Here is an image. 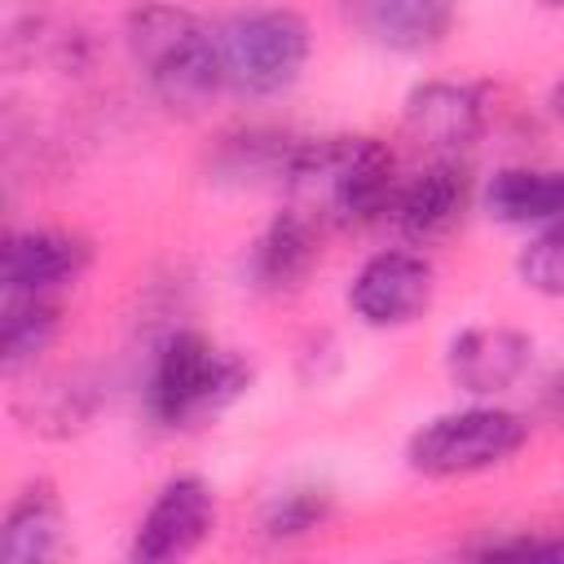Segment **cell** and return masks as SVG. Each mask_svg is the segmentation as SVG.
Wrapping results in <instances>:
<instances>
[{
    "label": "cell",
    "instance_id": "cell-1",
    "mask_svg": "<svg viewBox=\"0 0 564 564\" xmlns=\"http://www.w3.org/2000/svg\"><path fill=\"white\" fill-rule=\"evenodd\" d=\"M286 207L313 225L357 229L379 220L397 198V159L379 137H313L295 141L282 167Z\"/></svg>",
    "mask_w": 564,
    "mask_h": 564
},
{
    "label": "cell",
    "instance_id": "cell-2",
    "mask_svg": "<svg viewBox=\"0 0 564 564\" xmlns=\"http://www.w3.org/2000/svg\"><path fill=\"white\" fill-rule=\"evenodd\" d=\"M123 44H128L132 62L141 66L150 93L167 110L194 115L225 84L216 31L181 4H163V0L137 4L123 18Z\"/></svg>",
    "mask_w": 564,
    "mask_h": 564
},
{
    "label": "cell",
    "instance_id": "cell-3",
    "mask_svg": "<svg viewBox=\"0 0 564 564\" xmlns=\"http://www.w3.org/2000/svg\"><path fill=\"white\" fill-rule=\"evenodd\" d=\"M251 383V366L203 330H172L145 379V410L163 427H198L225 414Z\"/></svg>",
    "mask_w": 564,
    "mask_h": 564
},
{
    "label": "cell",
    "instance_id": "cell-4",
    "mask_svg": "<svg viewBox=\"0 0 564 564\" xmlns=\"http://www.w3.org/2000/svg\"><path fill=\"white\" fill-rule=\"evenodd\" d=\"M524 441H529L524 414L507 405H463L427 419L405 441V463L427 480H454L507 463L511 454H520Z\"/></svg>",
    "mask_w": 564,
    "mask_h": 564
},
{
    "label": "cell",
    "instance_id": "cell-5",
    "mask_svg": "<svg viewBox=\"0 0 564 564\" xmlns=\"http://www.w3.org/2000/svg\"><path fill=\"white\" fill-rule=\"evenodd\" d=\"M216 40H220L225 84L242 97L286 93L308 62V22L282 4H260L225 18Z\"/></svg>",
    "mask_w": 564,
    "mask_h": 564
},
{
    "label": "cell",
    "instance_id": "cell-6",
    "mask_svg": "<svg viewBox=\"0 0 564 564\" xmlns=\"http://www.w3.org/2000/svg\"><path fill=\"white\" fill-rule=\"evenodd\" d=\"M432 291H436V273L419 251L392 247V251H375L348 282V308L375 326V330H397L419 322L432 308Z\"/></svg>",
    "mask_w": 564,
    "mask_h": 564
},
{
    "label": "cell",
    "instance_id": "cell-7",
    "mask_svg": "<svg viewBox=\"0 0 564 564\" xmlns=\"http://www.w3.org/2000/svg\"><path fill=\"white\" fill-rule=\"evenodd\" d=\"M216 524V498L212 485L203 476H172L159 485L154 502L145 507V516L137 520L132 546L128 555L137 564H167V560H185L189 551L203 546V538Z\"/></svg>",
    "mask_w": 564,
    "mask_h": 564
},
{
    "label": "cell",
    "instance_id": "cell-8",
    "mask_svg": "<svg viewBox=\"0 0 564 564\" xmlns=\"http://www.w3.org/2000/svg\"><path fill=\"white\" fill-rule=\"evenodd\" d=\"M485 119H489L485 93L458 79H423L401 101L405 132L419 145L436 150L441 159H454L458 150L476 145V137L485 132Z\"/></svg>",
    "mask_w": 564,
    "mask_h": 564
},
{
    "label": "cell",
    "instance_id": "cell-9",
    "mask_svg": "<svg viewBox=\"0 0 564 564\" xmlns=\"http://www.w3.org/2000/svg\"><path fill=\"white\" fill-rule=\"evenodd\" d=\"M467 203H471L467 167L454 163V159H436L414 181H405L397 189L388 212H392V225H397V234L405 242L427 247V242H441V238H449L458 229Z\"/></svg>",
    "mask_w": 564,
    "mask_h": 564
},
{
    "label": "cell",
    "instance_id": "cell-10",
    "mask_svg": "<svg viewBox=\"0 0 564 564\" xmlns=\"http://www.w3.org/2000/svg\"><path fill=\"white\" fill-rule=\"evenodd\" d=\"M533 361V339L511 326H467L445 348V375L467 397H498Z\"/></svg>",
    "mask_w": 564,
    "mask_h": 564
},
{
    "label": "cell",
    "instance_id": "cell-11",
    "mask_svg": "<svg viewBox=\"0 0 564 564\" xmlns=\"http://www.w3.org/2000/svg\"><path fill=\"white\" fill-rule=\"evenodd\" d=\"M93 264V242L70 229H18L4 238L0 251V282L4 291L53 295L75 282Z\"/></svg>",
    "mask_w": 564,
    "mask_h": 564
},
{
    "label": "cell",
    "instance_id": "cell-12",
    "mask_svg": "<svg viewBox=\"0 0 564 564\" xmlns=\"http://www.w3.org/2000/svg\"><path fill=\"white\" fill-rule=\"evenodd\" d=\"M339 13L379 48L427 53L458 18V0H339Z\"/></svg>",
    "mask_w": 564,
    "mask_h": 564
},
{
    "label": "cell",
    "instance_id": "cell-13",
    "mask_svg": "<svg viewBox=\"0 0 564 564\" xmlns=\"http://www.w3.org/2000/svg\"><path fill=\"white\" fill-rule=\"evenodd\" d=\"M313 264H317V225L304 212L286 207L251 242L247 278L256 291L282 295V291H295L313 273Z\"/></svg>",
    "mask_w": 564,
    "mask_h": 564
},
{
    "label": "cell",
    "instance_id": "cell-14",
    "mask_svg": "<svg viewBox=\"0 0 564 564\" xmlns=\"http://www.w3.org/2000/svg\"><path fill=\"white\" fill-rule=\"evenodd\" d=\"M62 542V498L53 480H26L4 511L0 524V560L4 564H40L53 560Z\"/></svg>",
    "mask_w": 564,
    "mask_h": 564
},
{
    "label": "cell",
    "instance_id": "cell-15",
    "mask_svg": "<svg viewBox=\"0 0 564 564\" xmlns=\"http://www.w3.org/2000/svg\"><path fill=\"white\" fill-rule=\"evenodd\" d=\"M485 212L502 225H546L564 216V167H498Z\"/></svg>",
    "mask_w": 564,
    "mask_h": 564
},
{
    "label": "cell",
    "instance_id": "cell-16",
    "mask_svg": "<svg viewBox=\"0 0 564 564\" xmlns=\"http://www.w3.org/2000/svg\"><path fill=\"white\" fill-rule=\"evenodd\" d=\"M62 322V304L53 295H31V291H4V308H0V361L4 370H22L31 366L57 335Z\"/></svg>",
    "mask_w": 564,
    "mask_h": 564
},
{
    "label": "cell",
    "instance_id": "cell-17",
    "mask_svg": "<svg viewBox=\"0 0 564 564\" xmlns=\"http://www.w3.org/2000/svg\"><path fill=\"white\" fill-rule=\"evenodd\" d=\"M516 278L546 300H564V216L546 220L516 256Z\"/></svg>",
    "mask_w": 564,
    "mask_h": 564
},
{
    "label": "cell",
    "instance_id": "cell-18",
    "mask_svg": "<svg viewBox=\"0 0 564 564\" xmlns=\"http://www.w3.org/2000/svg\"><path fill=\"white\" fill-rule=\"evenodd\" d=\"M330 516V494L326 489H286L269 516H264V533L269 538H300L308 529H317Z\"/></svg>",
    "mask_w": 564,
    "mask_h": 564
},
{
    "label": "cell",
    "instance_id": "cell-19",
    "mask_svg": "<svg viewBox=\"0 0 564 564\" xmlns=\"http://www.w3.org/2000/svg\"><path fill=\"white\" fill-rule=\"evenodd\" d=\"M88 414H93V397H84V383H75V379L44 388L40 392V405L31 401V410H26L31 427H44V432H70Z\"/></svg>",
    "mask_w": 564,
    "mask_h": 564
},
{
    "label": "cell",
    "instance_id": "cell-20",
    "mask_svg": "<svg viewBox=\"0 0 564 564\" xmlns=\"http://www.w3.org/2000/svg\"><path fill=\"white\" fill-rule=\"evenodd\" d=\"M546 410H551V414L564 423V370H560V375L546 383Z\"/></svg>",
    "mask_w": 564,
    "mask_h": 564
},
{
    "label": "cell",
    "instance_id": "cell-21",
    "mask_svg": "<svg viewBox=\"0 0 564 564\" xmlns=\"http://www.w3.org/2000/svg\"><path fill=\"white\" fill-rule=\"evenodd\" d=\"M551 110L564 119V79H560V84H555V93H551Z\"/></svg>",
    "mask_w": 564,
    "mask_h": 564
},
{
    "label": "cell",
    "instance_id": "cell-22",
    "mask_svg": "<svg viewBox=\"0 0 564 564\" xmlns=\"http://www.w3.org/2000/svg\"><path fill=\"white\" fill-rule=\"evenodd\" d=\"M542 4H546V9H564V0H542Z\"/></svg>",
    "mask_w": 564,
    "mask_h": 564
}]
</instances>
